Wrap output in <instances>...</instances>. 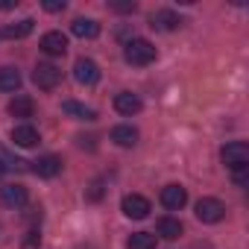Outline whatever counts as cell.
<instances>
[{"label": "cell", "instance_id": "cell-1", "mask_svg": "<svg viewBox=\"0 0 249 249\" xmlns=\"http://www.w3.org/2000/svg\"><path fill=\"white\" fill-rule=\"evenodd\" d=\"M123 59L135 68H147L156 62V44L147 41V38H132L126 41V50H123Z\"/></svg>", "mask_w": 249, "mask_h": 249}, {"label": "cell", "instance_id": "cell-2", "mask_svg": "<svg viewBox=\"0 0 249 249\" xmlns=\"http://www.w3.org/2000/svg\"><path fill=\"white\" fill-rule=\"evenodd\" d=\"M220 159L229 170H243V167H249V147L243 141H231V144L223 147Z\"/></svg>", "mask_w": 249, "mask_h": 249}, {"label": "cell", "instance_id": "cell-3", "mask_svg": "<svg viewBox=\"0 0 249 249\" xmlns=\"http://www.w3.org/2000/svg\"><path fill=\"white\" fill-rule=\"evenodd\" d=\"M120 211L126 214V217H132V220H144V217H150L153 205L141 194H126V196H123V202H120Z\"/></svg>", "mask_w": 249, "mask_h": 249}, {"label": "cell", "instance_id": "cell-4", "mask_svg": "<svg viewBox=\"0 0 249 249\" xmlns=\"http://www.w3.org/2000/svg\"><path fill=\"white\" fill-rule=\"evenodd\" d=\"M33 82H36L41 91H53V88L62 82V71H59L56 65H50V62H41V65H36V71H33Z\"/></svg>", "mask_w": 249, "mask_h": 249}, {"label": "cell", "instance_id": "cell-5", "mask_svg": "<svg viewBox=\"0 0 249 249\" xmlns=\"http://www.w3.org/2000/svg\"><path fill=\"white\" fill-rule=\"evenodd\" d=\"M226 217V205L214 196H202L196 202V220L199 223H220Z\"/></svg>", "mask_w": 249, "mask_h": 249}, {"label": "cell", "instance_id": "cell-6", "mask_svg": "<svg viewBox=\"0 0 249 249\" xmlns=\"http://www.w3.org/2000/svg\"><path fill=\"white\" fill-rule=\"evenodd\" d=\"M73 79L79 85H97L100 82V65L94 59H76L73 65Z\"/></svg>", "mask_w": 249, "mask_h": 249}, {"label": "cell", "instance_id": "cell-7", "mask_svg": "<svg viewBox=\"0 0 249 249\" xmlns=\"http://www.w3.org/2000/svg\"><path fill=\"white\" fill-rule=\"evenodd\" d=\"M141 108H144V103H141V97L132 94V91H120V94L114 97V111L123 114V117H132V114H138Z\"/></svg>", "mask_w": 249, "mask_h": 249}, {"label": "cell", "instance_id": "cell-8", "mask_svg": "<svg viewBox=\"0 0 249 249\" xmlns=\"http://www.w3.org/2000/svg\"><path fill=\"white\" fill-rule=\"evenodd\" d=\"M185 202H188V191H185L182 185H167V188H161V205H164L167 211H182Z\"/></svg>", "mask_w": 249, "mask_h": 249}, {"label": "cell", "instance_id": "cell-9", "mask_svg": "<svg viewBox=\"0 0 249 249\" xmlns=\"http://www.w3.org/2000/svg\"><path fill=\"white\" fill-rule=\"evenodd\" d=\"M41 50H44L47 56H65V50H68V36L59 33V30L44 33V36H41Z\"/></svg>", "mask_w": 249, "mask_h": 249}, {"label": "cell", "instance_id": "cell-10", "mask_svg": "<svg viewBox=\"0 0 249 249\" xmlns=\"http://www.w3.org/2000/svg\"><path fill=\"white\" fill-rule=\"evenodd\" d=\"M33 173L41 176V179H53V176L62 173V159L59 156H41V159H36L33 161Z\"/></svg>", "mask_w": 249, "mask_h": 249}, {"label": "cell", "instance_id": "cell-11", "mask_svg": "<svg viewBox=\"0 0 249 249\" xmlns=\"http://www.w3.org/2000/svg\"><path fill=\"white\" fill-rule=\"evenodd\" d=\"M0 202H3L6 208H21L27 202V188L12 182V185H3L0 188Z\"/></svg>", "mask_w": 249, "mask_h": 249}, {"label": "cell", "instance_id": "cell-12", "mask_svg": "<svg viewBox=\"0 0 249 249\" xmlns=\"http://www.w3.org/2000/svg\"><path fill=\"white\" fill-rule=\"evenodd\" d=\"M12 141H15V147L30 150V147H36L41 138H38V129H36V126H30V123H21V126L12 129Z\"/></svg>", "mask_w": 249, "mask_h": 249}, {"label": "cell", "instance_id": "cell-13", "mask_svg": "<svg viewBox=\"0 0 249 249\" xmlns=\"http://www.w3.org/2000/svg\"><path fill=\"white\" fill-rule=\"evenodd\" d=\"M111 141H114L117 147H135V144H138V129L129 126V123H120V126L111 129Z\"/></svg>", "mask_w": 249, "mask_h": 249}, {"label": "cell", "instance_id": "cell-14", "mask_svg": "<svg viewBox=\"0 0 249 249\" xmlns=\"http://www.w3.org/2000/svg\"><path fill=\"white\" fill-rule=\"evenodd\" d=\"M153 27L170 33V30H179L182 27V18L176 12H170V9H159V12H153Z\"/></svg>", "mask_w": 249, "mask_h": 249}, {"label": "cell", "instance_id": "cell-15", "mask_svg": "<svg viewBox=\"0 0 249 249\" xmlns=\"http://www.w3.org/2000/svg\"><path fill=\"white\" fill-rule=\"evenodd\" d=\"M9 114L12 117H33L36 114V103H33V97H27V94H18L12 103H9Z\"/></svg>", "mask_w": 249, "mask_h": 249}, {"label": "cell", "instance_id": "cell-16", "mask_svg": "<svg viewBox=\"0 0 249 249\" xmlns=\"http://www.w3.org/2000/svg\"><path fill=\"white\" fill-rule=\"evenodd\" d=\"M71 30H73L76 38H97V36H100V24H97L94 18H76V21L71 24Z\"/></svg>", "mask_w": 249, "mask_h": 249}, {"label": "cell", "instance_id": "cell-17", "mask_svg": "<svg viewBox=\"0 0 249 249\" xmlns=\"http://www.w3.org/2000/svg\"><path fill=\"white\" fill-rule=\"evenodd\" d=\"M62 108H65V114H71L76 120H97V111L88 108V106H82V103H76V100H65Z\"/></svg>", "mask_w": 249, "mask_h": 249}, {"label": "cell", "instance_id": "cell-18", "mask_svg": "<svg viewBox=\"0 0 249 249\" xmlns=\"http://www.w3.org/2000/svg\"><path fill=\"white\" fill-rule=\"evenodd\" d=\"M21 88V73H18V68H0V91H18Z\"/></svg>", "mask_w": 249, "mask_h": 249}, {"label": "cell", "instance_id": "cell-19", "mask_svg": "<svg viewBox=\"0 0 249 249\" xmlns=\"http://www.w3.org/2000/svg\"><path fill=\"white\" fill-rule=\"evenodd\" d=\"M156 231H159L161 237H167V240H176L185 229H182V223H179L176 217H161V220H159V226H156Z\"/></svg>", "mask_w": 249, "mask_h": 249}, {"label": "cell", "instance_id": "cell-20", "mask_svg": "<svg viewBox=\"0 0 249 249\" xmlns=\"http://www.w3.org/2000/svg\"><path fill=\"white\" fill-rule=\"evenodd\" d=\"M33 33V18H24V21H18V24H9V27H3V38H27Z\"/></svg>", "mask_w": 249, "mask_h": 249}, {"label": "cell", "instance_id": "cell-21", "mask_svg": "<svg viewBox=\"0 0 249 249\" xmlns=\"http://www.w3.org/2000/svg\"><path fill=\"white\" fill-rule=\"evenodd\" d=\"M126 246H129V249H156V234H150V231H135Z\"/></svg>", "mask_w": 249, "mask_h": 249}, {"label": "cell", "instance_id": "cell-22", "mask_svg": "<svg viewBox=\"0 0 249 249\" xmlns=\"http://www.w3.org/2000/svg\"><path fill=\"white\" fill-rule=\"evenodd\" d=\"M0 167H3V170H21V167H24V161H21V159H15L12 153H6L3 147H0Z\"/></svg>", "mask_w": 249, "mask_h": 249}, {"label": "cell", "instance_id": "cell-23", "mask_svg": "<svg viewBox=\"0 0 249 249\" xmlns=\"http://www.w3.org/2000/svg\"><path fill=\"white\" fill-rule=\"evenodd\" d=\"M65 6H68L65 0H47V3H44L47 12H65Z\"/></svg>", "mask_w": 249, "mask_h": 249}, {"label": "cell", "instance_id": "cell-24", "mask_svg": "<svg viewBox=\"0 0 249 249\" xmlns=\"http://www.w3.org/2000/svg\"><path fill=\"white\" fill-rule=\"evenodd\" d=\"M246 170H249V167H243V170H234V185H237V188H246Z\"/></svg>", "mask_w": 249, "mask_h": 249}, {"label": "cell", "instance_id": "cell-25", "mask_svg": "<svg viewBox=\"0 0 249 249\" xmlns=\"http://www.w3.org/2000/svg\"><path fill=\"white\" fill-rule=\"evenodd\" d=\"M111 9H117V12H135L138 6L135 3H111Z\"/></svg>", "mask_w": 249, "mask_h": 249}, {"label": "cell", "instance_id": "cell-26", "mask_svg": "<svg viewBox=\"0 0 249 249\" xmlns=\"http://www.w3.org/2000/svg\"><path fill=\"white\" fill-rule=\"evenodd\" d=\"M36 243H41V234L38 231H30L27 234V246H36Z\"/></svg>", "mask_w": 249, "mask_h": 249}, {"label": "cell", "instance_id": "cell-27", "mask_svg": "<svg viewBox=\"0 0 249 249\" xmlns=\"http://www.w3.org/2000/svg\"><path fill=\"white\" fill-rule=\"evenodd\" d=\"M18 6V0H0V12H6V9H15Z\"/></svg>", "mask_w": 249, "mask_h": 249}, {"label": "cell", "instance_id": "cell-28", "mask_svg": "<svg viewBox=\"0 0 249 249\" xmlns=\"http://www.w3.org/2000/svg\"><path fill=\"white\" fill-rule=\"evenodd\" d=\"M0 176H3V167H0Z\"/></svg>", "mask_w": 249, "mask_h": 249}]
</instances>
